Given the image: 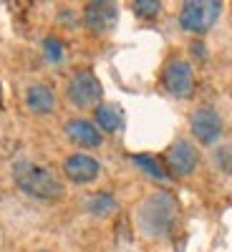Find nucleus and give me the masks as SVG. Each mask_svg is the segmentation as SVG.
<instances>
[{"label": "nucleus", "instance_id": "ddd939ff", "mask_svg": "<svg viewBox=\"0 0 232 252\" xmlns=\"http://www.w3.org/2000/svg\"><path fill=\"white\" fill-rule=\"evenodd\" d=\"M86 209L94 215V217H109L114 209H116V199L111 194H94L86 199Z\"/></svg>", "mask_w": 232, "mask_h": 252}, {"label": "nucleus", "instance_id": "6e6552de", "mask_svg": "<svg viewBox=\"0 0 232 252\" xmlns=\"http://www.w3.org/2000/svg\"><path fill=\"white\" fill-rule=\"evenodd\" d=\"M83 20H86L89 31H94V33H109V31H114L116 20H119V10H116L114 3L96 0V3L86 5V10H83Z\"/></svg>", "mask_w": 232, "mask_h": 252}, {"label": "nucleus", "instance_id": "9b49d317", "mask_svg": "<svg viewBox=\"0 0 232 252\" xmlns=\"http://www.w3.org/2000/svg\"><path fill=\"white\" fill-rule=\"evenodd\" d=\"M26 106H28V111H33L38 116H46L56 109V94L46 83H31L26 91Z\"/></svg>", "mask_w": 232, "mask_h": 252}, {"label": "nucleus", "instance_id": "423d86ee", "mask_svg": "<svg viewBox=\"0 0 232 252\" xmlns=\"http://www.w3.org/2000/svg\"><path fill=\"white\" fill-rule=\"evenodd\" d=\"M189 129H192V134L199 144L212 146L222 134V116L215 109L202 106V109L192 111V116H189Z\"/></svg>", "mask_w": 232, "mask_h": 252}, {"label": "nucleus", "instance_id": "dca6fc26", "mask_svg": "<svg viewBox=\"0 0 232 252\" xmlns=\"http://www.w3.org/2000/svg\"><path fill=\"white\" fill-rule=\"evenodd\" d=\"M43 46H46V56H48L51 61H61V56H63V43H61V40L48 38Z\"/></svg>", "mask_w": 232, "mask_h": 252}, {"label": "nucleus", "instance_id": "9d476101", "mask_svg": "<svg viewBox=\"0 0 232 252\" xmlns=\"http://www.w3.org/2000/svg\"><path fill=\"white\" fill-rule=\"evenodd\" d=\"M66 136L76 146H83V149H96V146H101V131H99V126L89 119L66 121Z\"/></svg>", "mask_w": 232, "mask_h": 252}, {"label": "nucleus", "instance_id": "0eeeda50", "mask_svg": "<svg viewBox=\"0 0 232 252\" xmlns=\"http://www.w3.org/2000/svg\"><path fill=\"white\" fill-rule=\"evenodd\" d=\"M199 164V154H197V146L187 139H179L169 146V152H166V166H169V172L174 177H189L195 174Z\"/></svg>", "mask_w": 232, "mask_h": 252}, {"label": "nucleus", "instance_id": "f3484780", "mask_svg": "<svg viewBox=\"0 0 232 252\" xmlns=\"http://www.w3.org/2000/svg\"><path fill=\"white\" fill-rule=\"evenodd\" d=\"M38 252H48V250H38Z\"/></svg>", "mask_w": 232, "mask_h": 252}, {"label": "nucleus", "instance_id": "f8f14e48", "mask_svg": "<svg viewBox=\"0 0 232 252\" xmlns=\"http://www.w3.org/2000/svg\"><path fill=\"white\" fill-rule=\"evenodd\" d=\"M96 126H101L109 134L119 131L124 126V111L116 103H101V106H96Z\"/></svg>", "mask_w": 232, "mask_h": 252}, {"label": "nucleus", "instance_id": "f257e3e1", "mask_svg": "<svg viewBox=\"0 0 232 252\" xmlns=\"http://www.w3.org/2000/svg\"><path fill=\"white\" fill-rule=\"evenodd\" d=\"M13 179L18 184L20 192H26L28 197H35V199H58L63 194V184L61 179L46 169L40 164H33V161H18L13 166Z\"/></svg>", "mask_w": 232, "mask_h": 252}, {"label": "nucleus", "instance_id": "4468645a", "mask_svg": "<svg viewBox=\"0 0 232 252\" xmlns=\"http://www.w3.org/2000/svg\"><path fill=\"white\" fill-rule=\"evenodd\" d=\"M134 161L141 166V169L146 172V174H152L154 179H164L166 177V172L162 169V166H159V161L154 159V157H146V154H136L134 157Z\"/></svg>", "mask_w": 232, "mask_h": 252}, {"label": "nucleus", "instance_id": "1a4fd4ad", "mask_svg": "<svg viewBox=\"0 0 232 252\" xmlns=\"http://www.w3.org/2000/svg\"><path fill=\"white\" fill-rule=\"evenodd\" d=\"M63 172H66V177L73 182V184H89L99 177L101 166L94 157L89 154H71L66 161H63Z\"/></svg>", "mask_w": 232, "mask_h": 252}, {"label": "nucleus", "instance_id": "20e7f679", "mask_svg": "<svg viewBox=\"0 0 232 252\" xmlns=\"http://www.w3.org/2000/svg\"><path fill=\"white\" fill-rule=\"evenodd\" d=\"M66 96L76 109H96V106H101V98H103L101 81L96 78L94 71H78L68 81Z\"/></svg>", "mask_w": 232, "mask_h": 252}, {"label": "nucleus", "instance_id": "39448f33", "mask_svg": "<svg viewBox=\"0 0 232 252\" xmlns=\"http://www.w3.org/2000/svg\"><path fill=\"white\" fill-rule=\"evenodd\" d=\"M162 81H164V89L177 98H187L195 91V71L189 66V61L184 58H172L166 63Z\"/></svg>", "mask_w": 232, "mask_h": 252}, {"label": "nucleus", "instance_id": "f03ea898", "mask_svg": "<svg viewBox=\"0 0 232 252\" xmlns=\"http://www.w3.org/2000/svg\"><path fill=\"white\" fill-rule=\"evenodd\" d=\"M174 217H177V199L169 192H154L139 207V227L149 237L166 235L174 224Z\"/></svg>", "mask_w": 232, "mask_h": 252}, {"label": "nucleus", "instance_id": "7ed1b4c3", "mask_svg": "<svg viewBox=\"0 0 232 252\" xmlns=\"http://www.w3.org/2000/svg\"><path fill=\"white\" fill-rule=\"evenodd\" d=\"M222 13L220 0H187L179 10V26L189 33H207Z\"/></svg>", "mask_w": 232, "mask_h": 252}, {"label": "nucleus", "instance_id": "2eb2a0df", "mask_svg": "<svg viewBox=\"0 0 232 252\" xmlns=\"http://www.w3.org/2000/svg\"><path fill=\"white\" fill-rule=\"evenodd\" d=\"M134 10H136L139 18H157L159 10H162V3L159 0H136Z\"/></svg>", "mask_w": 232, "mask_h": 252}]
</instances>
